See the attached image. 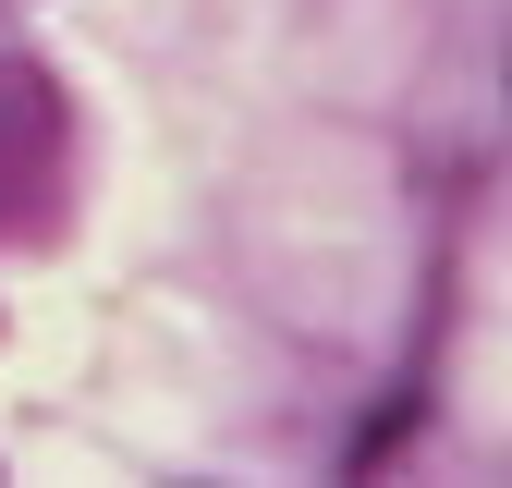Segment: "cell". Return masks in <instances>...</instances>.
I'll list each match as a JSON object with an SVG mask.
<instances>
[]
</instances>
